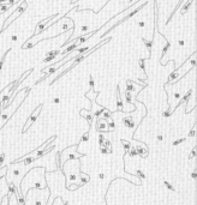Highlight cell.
I'll return each instance as SVG.
<instances>
[{"label":"cell","mask_w":197,"mask_h":205,"mask_svg":"<svg viewBox=\"0 0 197 205\" xmlns=\"http://www.w3.org/2000/svg\"><path fill=\"white\" fill-rule=\"evenodd\" d=\"M191 178H192V179H196V178H197V173H196V170H193V173H192V175H191Z\"/></svg>","instance_id":"11"},{"label":"cell","mask_w":197,"mask_h":205,"mask_svg":"<svg viewBox=\"0 0 197 205\" xmlns=\"http://www.w3.org/2000/svg\"><path fill=\"white\" fill-rule=\"evenodd\" d=\"M184 140H186V138H182V139H178V140H174V142H173V145L176 146V145H178V144H180V143H183Z\"/></svg>","instance_id":"8"},{"label":"cell","mask_w":197,"mask_h":205,"mask_svg":"<svg viewBox=\"0 0 197 205\" xmlns=\"http://www.w3.org/2000/svg\"><path fill=\"white\" fill-rule=\"evenodd\" d=\"M96 130L97 131H105V132H107V131H109V126H108V124H107V120H105V119H97V121H96Z\"/></svg>","instance_id":"2"},{"label":"cell","mask_w":197,"mask_h":205,"mask_svg":"<svg viewBox=\"0 0 197 205\" xmlns=\"http://www.w3.org/2000/svg\"><path fill=\"white\" fill-rule=\"evenodd\" d=\"M102 113H103V118H105V120H107V119H109V116H111V114H112L111 112H107L106 109H105V110H103Z\"/></svg>","instance_id":"6"},{"label":"cell","mask_w":197,"mask_h":205,"mask_svg":"<svg viewBox=\"0 0 197 205\" xmlns=\"http://www.w3.org/2000/svg\"><path fill=\"white\" fill-rule=\"evenodd\" d=\"M157 139L161 142V140H163V137H162V136H157Z\"/></svg>","instance_id":"13"},{"label":"cell","mask_w":197,"mask_h":205,"mask_svg":"<svg viewBox=\"0 0 197 205\" xmlns=\"http://www.w3.org/2000/svg\"><path fill=\"white\" fill-rule=\"evenodd\" d=\"M54 103H59V98H55L54 100Z\"/></svg>","instance_id":"14"},{"label":"cell","mask_w":197,"mask_h":205,"mask_svg":"<svg viewBox=\"0 0 197 205\" xmlns=\"http://www.w3.org/2000/svg\"><path fill=\"white\" fill-rule=\"evenodd\" d=\"M195 154H196V146L192 149V151H191V154H190V156H189V158L191 160V158H193V156H195Z\"/></svg>","instance_id":"10"},{"label":"cell","mask_w":197,"mask_h":205,"mask_svg":"<svg viewBox=\"0 0 197 205\" xmlns=\"http://www.w3.org/2000/svg\"><path fill=\"white\" fill-rule=\"evenodd\" d=\"M88 139H89V132H86L82 137V142H88Z\"/></svg>","instance_id":"7"},{"label":"cell","mask_w":197,"mask_h":205,"mask_svg":"<svg viewBox=\"0 0 197 205\" xmlns=\"http://www.w3.org/2000/svg\"><path fill=\"white\" fill-rule=\"evenodd\" d=\"M41 108H42V104H40L36 109H35V112L29 116V119H28V121L25 123V125H24V130H22V133H25L26 131H28V128H29L35 121H36V119H37V116L40 115V112H41Z\"/></svg>","instance_id":"1"},{"label":"cell","mask_w":197,"mask_h":205,"mask_svg":"<svg viewBox=\"0 0 197 205\" xmlns=\"http://www.w3.org/2000/svg\"><path fill=\"white\" fill-rule=\"evenodd\" d=\"M117 106H118V110L123 112L124 108H123V101L120 98V93H119V88H118V96H117Z\"/></svg>","instance_id":"3"},{"label":"cell","mask_w":197,"mask_h":205,"mask_svg":"<svg viewBox=\"0 0 197 205\" xmlns=\"http://www.w3.org/2000/svg\"><path fill=\"white\" fill-rule=\"evenodd\" d=\"M7 171V168H3V169H0V180H3L5 178V173Z\"/></svg>","instance_id":"4"},{"label":"cell","mask_w":197,"mask_h":205,"mask_svg":"<svg viewBox=\"0 0 197 205\" xmlns=\"http://www.w3.org/2000/svg\"><path fill=\"white\" fill-rule=\"evenodd\" d=\"M99 178L100 179H103L105 178V174H99Z\"/></svg>","instance_id":"12"},{"label":"cell","mask_w":197,"mask_h":205,"mask_svg":"<svg viewBox=\"0 0 197 205\" xmlns=\"http://www.w3.org/2000/svg\"><path fill=\"white\" fill-rule=\"evenodd\" d=\"M163 184H165V185H166V187H167V188H170V190H171V191H176V190H174V188H173V187H172V185H171V184H170V182H167V181H163Z\"/></svg>","instance_id":"9"},{"label":"cell","mask_w":197,"mask_h":205,"mask_svg":"<svg viewBox=\"0 0 197 205\" xmlns=\"http://www.w3.org/2000/svg\"><path fill=\"white\" fill-rule=\"evenodd\" d=\"M122 143L124 144V148H125V150H126V151H127V150H130V146H131V145H130V143H129V142H126V140H124V139H123V140H122Z\"/></svg>","instance_id":"5"},{"label":"cell","mask_w":197,"mask_h":205,"mask_svg":"<svg viewBox=\"0 0 197 205\" xmlns=\"http://www.w3.org/2000/svg\"><path fill=\"white\" fill-rule=\"evenodd\" d=\"M64 205H69V204H67V201H66V203H64Z\"/></svg>","instance_id":"15"}]
</instances>
